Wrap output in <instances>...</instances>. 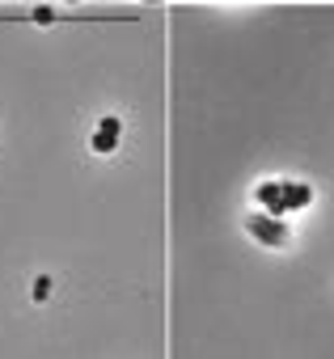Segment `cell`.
Here are the masks:
<instances>
[{
	"instance_id": "1",
	"label": "cell",
	"mask_w": 334,
	"mask_h": 359,
	"mask_svg": "<svg viewBox=\"0 0 334 359\" xmlns=\"http://www.w3.org/2000/svg\"><path fill=\"white\" fill-rule=\"evenodd\" d=\"M246 229H250V237L254 241H262V245H283L292 233H288V224H283V216H271V212H258V216H250L246 220Z\"/></svg>"
},
{
	"instance_id": "2",
	"label": "cell",
	"mask_w": 334,
	"mask_h": 359,
	"mask_svg": "<svg viewBox=\"0 0 334 359\" xmlns=\"http://www.w3.org/2000/svg\"><path fill=\"white\" fill-rule=\"evenodd\" d=\"M119 131H123V118H114V114H106L102 123H98V131H93V152H114V144H119Z\"/></svg>"
},
{
	"instance_id": "3",
	"label": "cell",
	"mask_w": 334,
	"mask_h": 359,
	"mask_svg": "<svg viewBox=\"0 0 334 359\" xmlns=\"http://www.w3.org/2000/svg\"><path fill=\"white\" fill-rule=\"evenodd\" d=\"M309 203H313V187H305V182H283L279 216H288V212H300V208H309Z\"/></svg>"
},
{
	"instance_id": "4",
	"label": "cell",
	"mask_w": 334,
	"mask_h": 359,
	"mask_svg": "<svg viewBox=\"0 0 334 359\" xmlns=\"http://www.w3.org/2000/svg\"><path fill=\"white\" fill-rule=\"evenodd\" d=\"M254 199L262 203V212H271V216H279V199H283V182H262V187L254 191Z\"/></svg>"
},
{
	"instance_id": "5",
	"label": "cell",
	"mask_w": 334,
	"mask_h": 359,
	"mask_svg": "<svg viewBox=\"0 0 334 359\" xmlns=\"http://www.w3.org/2000/svg\"><path fill=\"white\" fill-rule=\"evenodd\" d=\"M30 22H39V26H47V22H55V9H34V13H30Z\"/></svg>"
},
{
	"instance_id": "6",
	"label": "cell",
	"mask_w": 334,
	"mask_h": 359,
	"mask_svg": "<svg viewBox=\"0 0 334 359\" xmlns=\"http://www.w3.org/2000/svg\"><path fill=\"white\" fill-rule=\"evenodd\" d=\"M47 292H51V279H47V275H43V279H39V283H34V300H47Z\"/></svg>"
},
{
	"instance_id": "7",
	"label": "cell",
	"mask_w": 334,
	"mask_h": 359,
	"mask_svg": "<svg viewBox=\"0 0 334 359\" xmlns=\"http://www.w3.org/2000/svg\"><path fill=\"white\" fill-rule=\"evenodd\" d=\"M68 5H76V0H68Z\"/></svg>"
}]
</instances>
